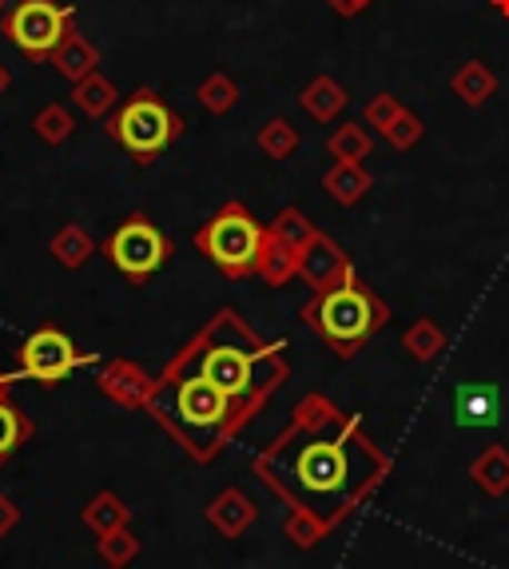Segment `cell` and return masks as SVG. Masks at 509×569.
<instances>
[{
  "label": "cell",
  "instance_id": "9a60e30c",
  "mask_svg": "<svg viewBox=\"0 0 509 569\" xmlns=\"http://www.w3.org/2000/svg\"><path fill=\"white\" fill-rule=\"evenodd\" d=\"M470 478L481 493H490V498H501L509 493V450L506 447H486L470 466Z\"/></svg>",
  "mask_w": 509,
  "mask_h": 569
},
{
  "label": "cell",
  "instance_id": "8d00e7d4",
  "mask_svg": "<svg viewBox=\"0 0 509 569\" xmlns=\"http://www.w3.org/2000/svg\"><path fill=\"white\" fill-rule=\"evenodd\" d=\"M4 12H9V0H0V17H4Z\"/></svg>",
  "mask_w": 509,
  "mask_h": 569
},
{
  "label": "cell",
  "instance_id": "7402d4cb",
  "mask_svg": "<svg viewBox=\"0 0 509 569\" xmlns=\"http://www.w3.org/2000/svg\"><path fill=\"white\" fill-rule=\"evenodd\" d=\"M367 188H370V180L362 176L359 163H350V160H339V168L327 176V191L339 203H355Z\"/></svg>",
  "mask_w": 509,
  "mask_h": 569
},
{
  "label": "cell",
  "instance_id": "e575fe53",
  "mask_svg": "<svg viewBox=\"0 0 509 569\" xmlns=\"http://www.w3.org/2000/svg\"><path fill=\"white\" fill-rule=\"evenodd\" d=\"M12 382H20V379H17V375H0V395H4V390H9V387H12Z\"/></svg>",
  "mask_w": 509,
  "mask_h": 569
},
{
  "label": "cell",
  "instance_id": "9c48e42d",
  "mask_svg": "<svg viewBox=\"0 0 509 569\" xmlns=\"http://www.w3.org/2000/svg\"><path fill=\"white\" fill-rule=\"evenodd\" d=\"M96 355H80L76 342L57 327H40L24 339L20 347V370L17 379H32L40 387H60L68 375H76L80 367H92Z\"/></svg>",
  "mask_w": 509,
  "mask_h": 569
},
{
  "label": "cell",
  "instance_id": "2e32d148",
  "mask_svg": "<svg viewBox=\"0 0 509 569\" xmlns=\"http://www.w3.org/2000/svg\"><path fill=\"white\" fill-rule=\"evenodd\" d=\"M128 522H132V510H128L112 490L96 493L92 502L84 506V526L96 533V538H104V533L120 530V526H128Z\"/></svg>",
  "mask_w": 509,
  "mask_h": 569
},
{
  "label": "cell",
  "instance_id": "8992f818",
  "mask_svg": "<svg viewBox=\"0 0 509 569\" xmlns=\"http://www.w3.org/2000/svg\"><path fill=\"white\" fill-rule=\"evenodd\" d=\"M180 128H183L180 116L171 112L151 88H140V92L108 120V132H112L140 163L156 160V156L180 136Z\"/></svg>",
  "mask_w": 509,
  "mask_h": 569
},
{
  "label": "cell",
  "instance_id": "603a6c76",
  "mask_svg": "<svg viewBox=\"0 0 509 569\" xmlns=\"http://www.w3.org/2000/svg\"><path fill=\"white\" fill-rule=\"evenodd\" d=\"M442 342H446V339H442V331H438L435 319H418V323L402 335L406 355H410V359H418V362L435 359V355L442 351Z\"/></svg>",
  "mask_w": 509,
  "mask_h": 569
},
{
  "label": "cell",
  "instance_id": "f1b7e54d",
  "mask_svg": "<svg viewBox=\"0 0 509 569\" xmlns=\"http://www.w3.org/2000/svg\"><path fill=\"white\" fill-rule=\"evenodd\" d=\"M330 152L339 156V160H350V163H359L362 156L370 152V140L359 132V128H342L335 140H330Z\"/></svg>",
  "mask_w": 509,
  "mask_h": 569
},
{
  "label": "cell",
  "instance_id": "e0dca14e",
  "mask_svg": "<svg viewBox=\"0 0 509 569\" xmlns=\"http://www.w3.org/2000/svg\"><path fill=\"white\" fill-rule=\"evenodd\" d=\"M48 251L57 256V263H60V267L76 271V267H84L88 259H92L96 243H92V236H88V231L80 228V223H64V228H60L57 236H52Z\"/></svg>",
  "mask_w": 509,
  "mask_h": 569
},
{
  "label": "cell",
  "instance_id": "4316f807",
  "mask_svg": "<svg viewBox=\"0 0 509 569\" xmlns=\"http://www.w3.org/2000/svg\"><path fill=\"white\" fill-rule=\"evenodd\" d=\"M453 88L462 92L466 104H481V100H486V96L493 92V77L481 64H466L462 72L453 77Z\"/></svg>",
  "mask_w": 509,
  "mask_h": 569
},
{
  "label": "cell",
  "instance_id": "4fadbf2b",
  "mask_svg": "<svg viewBox=\"0 0 509 569\" xmlns=\"http://www.w3.org/2000/svg\"><path fill=\"white\" fill-rule=\"evenodd\" d=\"M255 518H259V510H255V502L247 498L243 490H223L216 498V502L208 506V522L216 533H223V538H243L247 530L255 526Z\"/></svg>",
  "mask_w": 509,
  "mask_h": 569
},
{
  "label": "cell",
  "instance_id": "30bf717a",
  "mask_svg": "<svg viewBox=\"0 0 509 569\" xmlns=\"http://www.w3.org/2000/svg\"><path fill=\"white\" fill-rule=\"evenodd\" d=\"M96 382H100V390H104L112 402H120V407H148L151 387H156V382L143 375V367H136V362H128V359L108 362Z\"/></svg>",
  "mask_w": 509,
  "mask_h": 569
},
{
  "label": "cell",
  "instance_id": "ffe728a7",
  "mask_svg": "<svg viewBox=\"0 0 509 569\" xmlns=\"http://www.w3.org/2000/svg\"><path fill=\"white\" fill-rule=\"evenodd\" d=\"M283 533L287 541H291L295 550H315L322 538L330 533V526L322 522V518H315L311 510H299V506H291L283 518Z\"/></svg>",
  "mask_w": 509,
  "mask_h": 569
},
{
  "label": "cell",
  "instance_id": "1f68e13d",
  "mask_svg": "<svg viewBox=\"0 0 509 569\" xmlns=\"http://www.w3.org/2000/svg\"><path fill=\"white\" fill-rule=\"evenodd\" d=\"M367 116H370V123H375V128H382V132H387L390 123L398 120V108H395V100H390V96H378L375 104L367 108Z\"/></svg>",
  "mask_w": 509,
  "mask_h": 569
},
{
  "label": "cell",
  "instance_id": "d590c367",
  "mask_svg": "<svg viewBox=\"0 0 509 569\" xmlns=\"http://www.w3.org/2000/svg\"><path fill=\"white\" fill-rule=\"evenodd\" d=\"M4 88H9V72H4V68H0V92H4Z\"/></svg>",
  "mask_w": 509,
  "mask_h": 569
},
{
  "label": "cell",
  "instance_id": "7a4b0ae2",
  "mask_svg": "<svg viewBox=\"0 0 509 569\" xmlns=\"http://www.w3.org/2000/svg\"><path fill=\"white\" fill-rule=\"evenodd\" d=\"M168 370L199 375L216 390H223L247 418L263 407L279 382L291 375L279 342H263L236 311H219L196 339L183 347Z\"/></svg>",
  "mask_w": 509,
  "mask_h": 569
},
{
  "label": "cell",
  "instance_id": "484cf974",
  "mask_svg": "<svg viewBox=\"0 0 509 569\" xmlns=\"http://www.w3.org/2000/svg\"><path fill=\"white\" fill-rule=\"evenodd\" d=\"M32 128H37V136H40L44 143H64L68 136H72L76 120H72V112H68L64 104H48L44 112H37Z\"/></svg>",
  "mask_w": 509,
  "mask_h": 569
},
{
  "label": "cell",
  "instance_id": "4dcf8cb0",
  "mask_svg": "<svg viewBox=\"0 0 509 569\" xmlns=\"http://www.w3.org/2000/svg\"><path fill=\"white\" fill-rule=\"evenodd\" d=\"M387 136L398 143V148H406V143H410V140H418V136H422V123L410 120V116H398V120L387 128Z\"/></svg>",
  "mask_w": 509,
  "mask_h": 569
},
{
  "label": "cell",
  "instance_id": "8fae6325",
  "mask_svg": "<svg viewBox=\"0 0 509 569\" xmlns=\"http://www.w3.org/2000/svg\"><path fill=\"white\" fill-rule=\"evenodd\" d=\"M347 271H350L347 256H342L339 247L330 243L327 236H315L311 243L299 251V276L307 279L315 291H322V287H330V283H339Z\"/></svg>",
  "mask_w": 509,
  "mask_h": 569
},
{
  "label": "cell",
  "instance_id": "52a82bcc",
  "mask_svg": "<svg viewBox=\"0 0 509 569\" xmlns=\"http://www.w3.org/2000/svg\"><path fill=\"white\" fill-rule=\"evenodd\" d=\"M76 12L57 0H17L4 17H0V32L17 52L32 60H48L60 48V40L72 32Z\"/></svg>",
  "mask_w": 509,
  "mask_h": 569
},
{
  "label": "cell",
  "instance_id": "6da1fadb",
  "mask_svg": "<svg viewBox=\"0 0 509 569\" xmlns=\"http://www.w3.org/2000/svg\"><path fill=\"white\" fill-rule=\"evenodd\" d=\"M387 455L362 435L359 418L330 399H302L271 447L255 458V475L287 506L311 510L335 530L387 478Z\"/></svg>",
  "mask_w": 509,
  "mask_h": 569
},
{
  "label": "cell",
  "instance_id": "ba28073f",
  "mask_svg": "<svg viewBox=\"0 0 509 569\" xmlns=\"http://www.w3.org/2000/svg\"><path fill=\"white\" fill-rule=\"evenodd\" d=\"M104 256L112 259V267L120 276H128L132 283H143L148 276H156L171 256V243L148 216H128L120 228L108 236Z\"/></svg>",
  "mask_w": 509,
  "mask_h": 569
},
{
  "label": "cell",
  "instance_id": "d6a6232c",
  "mask_svg": "<svg viewBox=\"0 0 509 569\" xmlns=\"http://www.w3.org/2000/svg\"><path fill=\"white\" fill-rule=\"evenodd\" d=\"M17 526H20V506L12 502L9 493H0V538H9Z\"/></svg>",
  "mask_w": 509,
  "mask_h": 569
},
{
  "label": "cell",
  "instance_id": "83f0119b",
  "mask_svg": "<svg viewBox=\"0 0 509 569\" xmlns=\"http://www.w3.org/2000/svg\"><path fill=\"white\" fill-rule=\"evenodd\" d=\"M199 100H203V108H211V112H227V108H236L239 88L227 77H211L208 84L199 88Z\"/></svg>",
  "mask_w": 509,
  "mask_h": 569
},
{
  "label": "cell",
  "instance_id": "d6986e66",
  "mask_svg": "<svg viewBox=\"0 0 509 569\" xmlns=\"http://www.w3.org/2000/svg\"><path fill=\"white\" fill-rule=\"evenodd\" d=\"M72 100L84 116H108L116 108V88H112V80H104L100 72H88L84 80H76Z\"/></svg>",
  "mask_w": 509,
  "mask_h": 569
},
{
  "label": "cell",
  "instance_id": "5bb4252c",
  "mask_svg": "<svg viewBox=\"0 0 509 569\" xmlns=\"http://www.w3.org/2000/svg\"><path fill=\"white\" fill-rule=\"evenodd\" d=\"M52 64H57V72L60 77H68L76 84V80H84L88 72H96V64H100V57H96V48L88 44L84 37H80V32H68L64 40H60V48L57 52H52Z\"/></svg>",
  "mask_w": 509,
  "mask_h": 569
},
{
  "label": "cell",
  "instance_id": "3957f363",
  "mask_svg": "<svg viewBox=\"0 0 509 569\" xmlns=\"http://www.w3.org/2000/svg\"><path fill=\"white\" fill-rule=\"evenodd\" d=\"M148 410L196 462H211L247 422V415L223 390H216L199 375H183V370H163L160 382L151 387Z\"/></svg>",
  "mask_w": 509,
  "mask_h": 569
},
{
  "label": "cell",
  "instance_id": "44dd1931",
  "mask_svg": "<svg viewBox=\"0 0 509 569\" xmlns=\"http://www.w3.org/2000/svg\"><path fill=\"white\" fill-rule=\"evenodd\" d=\"M96 550H100V558L108 561V569H123L128 561H136L140 558V538H136L128 526H120V530H112V533H104V538L96 541Z\"/></svg>",
  "mask_w": 509,
  "mask_h": 569
},
{
  "label": "cell",
  "instance_id": "cb8c5ba5",
  "mask_svg": "<svg viewBox=\"0 0 509 569\" xmlns=\"http://www.w3.org/2000/svg\"><path fill=\"white\" fill-rule=\"evenodd\" d=\"M267 236H271L275 243L291 247L295 256H299L302 247H307V243H311V239H315V228H311V223H307V219L299 216V211L291 208V211H283V216L275 219V228L267 231Z\"/></svg>",
  "mask_w": 509,
  "mask_h": 569
},
{
  "label": "cell",
  "instance_id": "ac0fdd59",
  "mask_svg": "<svg viewBox=\"0 0 509 569\" xmlns=\"http://www.w3.org/2000/svg\"><path fill=\"white\" fill-rule=\"evenodd\" d=\"M32 438V422L29 415L17 407V402H9L4 395H0V466L9 462L12 455H17L24 442Z\"/></svg>",
  "mask_w": 509,
  "mask_h": 569
},
{
  "label": "cell",
  "instance_id": "277c9868",
  "mask_svg": "<svg viewBox=\"0 0 509 569\" xmlns=\"http://www.w3.org/2000/svg\"><path fill=\"white\" fill-rule=\"evenodd\" d=\"M302 319L339 359H355L362 351V342L387 327L390 311L350 267L339 283L315 291L311 303L302 307Z\"/></svg>",
  "mask_w": 509,
  "mask_h": 569
},
{
  "label": "cell",
  "instance_id": "836d02e7",
  "mask_svg": "<svg viewBox=\"0 0 509 569\" xmlns=\"http://www.w3.org/2000/svg\"><path fill=\"white\" fill-rule=\"evenodd\" d=\"M330 4H335L339 12H362L370 4V0H330Z\"/></svg>",
  "mask_w": 509,
  "mask_h": 569
},
{
  "label": "cell",
  "instance_id": "7c38bea8",
  "mask_svg": "<svg viewBox=\"0 0 509 569\" xmlns=\"http://www.w3.org/2000/svg\"><path fill=\"white\" fill-rule=\"evenodd\" d=\"M453 422L466 430L493 427L498 422V390L490 382H462L453 390Z\"/></svg>",
  "mask_w": 509,
  "mask_h": 569
},
{
  "label": "cell",
  "instance_id": "5b68a950",
  "mask_svg": "<svg viewBox=\"0 0 509 569\" xmlns=\"http://www.w3.org/2000/svg\"><path fill=\"white\" fill-rule=\"evenodd\" d=\"M196 247L227 279H243L251 271H259V263H263L267 231L239 203H227L211 223H203L196 231Z\"/></svg>",
  "mask_w": 509,
  "mask_h": 569
},
{
  "label": "cell",
  "instance_id": "f546056e",
  "mask_svg": "<svg viewBox=\"0 0 509 569\" xmlns=\"http://www.w3.org/2000/svg\"><path fill=\"white\" fill-rule=\"evenodd\" d=\"M295 143H299V136H295V128L287 120H271L267 123V132H263V148L271 156H279V160H283L287 152H291Z\"/></svg>",
  "mask_w": 509,
  "mask_h": 569
},
{
  "label": "cell",
  "instance_id": "d4e9b609",
  "mask_svg": "<svg viewBox=\"0 0 509 569\" xmlns=\"http://www.w3.org/2000/svg\"><path fill=\"white\" fill-rule=\"evenodd\" d=\"M342 104H347V96H342V88L335 84V80H315V84L302 92V108L311 116H319V120H330Z\"/></svg>",
  "mask_w": 509,
  "mask_h": 569
}]
</instances>
